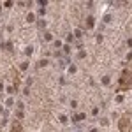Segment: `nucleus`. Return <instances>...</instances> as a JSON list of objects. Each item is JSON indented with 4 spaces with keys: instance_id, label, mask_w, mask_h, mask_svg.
<instances>
[{
    "instance_id": "f257e3e1",
    "label": "nucleus",
    "mask_w": 132,
    "mask_h": 132,
    "mask_svg": "<svg viewBox=\"0 0 132 132\" xmlns=\"http://www.w3.org/2000/svg\"><path fill=\"white\" fill-rule=\"evenodd\" d=\"M132 86V69H127L122 76V88H129Z\"/></svg>"
}]
</instances>
